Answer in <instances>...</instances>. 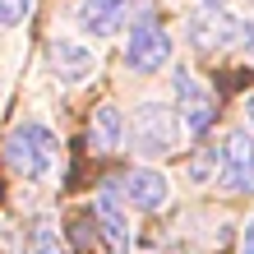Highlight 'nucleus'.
<instances>
[{"mask_svg":"<svg viewBox=\"0 0 254 254\" xmlns=\"http://www.w3.org/2000/svg\"><path fill=\"white\" fill-rule=\"evenodd\" d=\"M5 162L23 181H47L56 171V162H61V139L42 121H23V125H14L9 139H5Z\"/></svg>","mask_w":254,"mask_h":254,"instance_id":"obj_1","label":"nucleus"},{"mask_svg":"<svg viewBox=\"0 0 254 254\" xmlns=\"http://www.w3.org/2000/svg\"><path fill=\"white\" fill-rule=\"evenodd\" d=\"M129 134H134V148H139L143 157H167V153H176V148H181V139H185L190 129L181 125V111H176V107L143 102V107H134Z\"/></svg>","mask_w":254,"mask_h":254,"instance_id":"obj_2","label":"nucleus"},{"mask_svg":"<svg viewBox=\"0 0 254 254\" xmlns=\"http://www.w3.org/2000/svg\"><path fill=\"white\" fill-rule=\"evenodd\" d=\"M217 181L231 194H250L254 190V134L250 129H231L222 139V157H217Z\"/></svg>","mask_w":254,"mask_h":254,"instance_id":"obj_3","label":"nucleus"},{"mask_svg":"<svg viewBox=\"0 0 254 254\" xmlns=\"http://www.w3.org/2000/svg\"><path fill=\"white\" fill-rule=\"evenodd\" d=\"M245 37H250V28L236 19V14H227L222 5H203L190 19V42L199 51H222V47H236V42H245Z\"/></svg>","mask_w":254,"mask_h":254,"instance_id":"obj_4","label":"nucleus"},{"mask_svg":"<svg viewBox=\"0 0 254 254\" xmlns=\"http://www.w3.org/2000/svg\"><path fill=\"white\" fill-rule=\"evenodd\" d=\"M167 61H171L167 28L153 23V19H139V23H134V33H129V47H125V65L134 74H157Z\"/></svg>","mask_w":254,"mask_h":254,"instance_id":"obj_5","label":"nucleus"},{"mask_svg":"<svg viewBox=\"0 0 254 254\" xmlns=\"http://www.w3.org/2000/svg\"><path fill=\"white\" fill-rule=\"evenodd\" d=\"M93 217H97V231L107 236V245L111 250H129V217H125V194L116 181H107L97 190V208H93Z\"/></svg>","mask_w":254,"mask_h":254,"instance_id":"obj_6","label":"nucleus"},{"mask_svg":"<svg viewBox=\"0 0 254 254\" xmlns=\"http://www.w3.org/2000/svg\"><path fill=\"white\" fill-rule=\"evenodd\" d=\"M176 102H181V121H185V129L190 134H208V125H213V116H217V107H213V97L203 93L199 83H194V74L190 69H176Z\"/></svg>","mask_w":254,"mask_h":254,"instance_id":"obj_7","label":"nucleus"},{"mask_svg":"<svg viewBox=\"0 0 254 254\" xmlns=\"http://www.w3.org/2000/svg\"><path fill=\"white\" fill-rule=\"evenodd\" d=\"M121 190H125V203L129 208H139V213H157L162 203H167V176L162 171H153V167H134L125 181H121Z\"/></svg>","mask_w":254,"mask_h":254,"instance_id":"obj_8","label":"nucleus"},{"mask_svg":"<svg viewBox=\"0 0 254 254\" xmlns=\"http://www.w3.org/2000/svg\"><path fill=\"white\" fill-rule=\"evenodd\" d=\"M125 134H129V121L121 116V107H97L93 111V129H88L93 153H121V148H125Z\"/></svg>","mask_w":254,"mask_h":254,"instance_id":"obj_9","label":"nucleus"},{"mask_svg":"<svg viewBox=\"0 0 254 254\" xmlns=\"http://www.w3.org/2000/svg\"><path fill=\"white\" fill-rule=\"evenodd\" d=\"M125 9H129V0H83L79 5V23L93 37H111V33L125 28Z\"/></svg>","mask_w":254,"mask_h":254,"instance_id":"obj_10","label":"nucleus"},{"mask_svg":"<svg viewBox=\"0 0 254 254\" xmlns=\"http://www.w3.org/2000/svg\"><path fill=\"white\" fill-rule=\"evenodd\" d=\"M51 61H56V69H61L65 79H83V74L93 69V56H88V47H79V42H56Z\"/></svg>","mask_w":254,"mask_h":254,"instance_id":"obj_11","label":"nucleus"},{"mask_svg":"<svg viewBox=\"0 0 254 254\" xmlns=\"http://www.w3.org/2000/svg\"><path fill=\"white\" fill-rule=\"evenodd\" d=\"M33 9V0H0V28H19Z\"/></svg>","mask_w":254,"mask_h":254,"instance_id":"obj_12","label":"nucleus"},{"mask_svg":"<svg viewBox=\"0 0 254 254\" xmlns=\"http://www.w3.org/2000/svg\"><path fill=\"white\" fill-rule=\"evenodd\" d=\"M69 241L79 245V250H83V245H93V222H88V217H79V222H69Z\"/></svg>","mask_w":254,"mask_h":254,"instance_id":"obj_13","label":"nucleus"},{"mask_svg":"<svg viewBox=\"0 0 254 254\" xmlns=\"http://www.w3.org/2000/svg\"><path fill=\"white\" fill-rule=\"evenodd\" d=\"M37 231H42V236H37V254H65L61 245H51V241H47V227H37Z\"/></svg>","mask_w":254,"mask_h":254,"instance_id":"obj_14","label":"nucleus"},{"mask_svg":"<svg viewBox=\"0 0 254 254\" xmlns=\"http://www.w3.org/2000/svg\"><path fill=\"white\" fill-rule=\"evenodd\" d=\"M241 254H254V217L245 222V236H241Z\"/></svg>","mask_w":254,"mask_h":254,"instance_id":"obj_15","label":"nucleus"},{"mask_svg":"<svg viewBox=\"0 0 254 254\" xmlns=\"http://www.w3.org/2000/svg\"><path fill=\"white\" fill-rule=\"evenodd\" d=\"M245 129H250V134H254V93H250V97H245Z\"/></svg>","mask_w":254,"mask_h":254,"instance_id":"obj_16","label":"nucleus"},{"mask_svg":"<svg viewBox=\"0 0 254 254\" xmlns=\"http://www.w3.org/2000/svg\"><path fill=\"white\" fill-rule=\"evenodd\" d=\"M245 42H250V56H254V23H250V37H245Z\"/></svg>","mask_w":254,"mask_h":254,"instance_id":"obj_17","label":"nucleus"}]
</instances>
